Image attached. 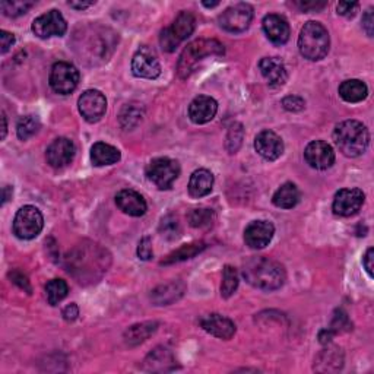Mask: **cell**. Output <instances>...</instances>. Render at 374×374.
<instances>
[{
    "label": "cell",
    "mask_w": 374,
    "mask_h": 374,
    "mask_svg": "<svg viewBox=\"0 0 374 374\" xmlns=\"http://www.w3.org/2000/svg\"><path fill=\"white\" fill-rule=\"evenodd\" d=\"M202 5L206 6V8H215V6L219 5V2H211V3H210V2H203Z\"/></svg>",
    "instance_id": "obj_55"
},
{
    "label": "cell",
    "mask_w": 374,
    "mask_h": 374,
    "mask_svg": "<svg viewBox=\"0 0 374 374\" xmlns=\"http://www.w3.org/2000/svg\"><path fill=\"white\" fill-rule=\"evenodd\" d=\"M149 182L160 190H169L180 176V164L171 158H155L146 167Z\"/></svg>",
    "instance_id": "obj_9"
},
{
    "label": "cell",
    "mask_w": 374,
    "mask_h": 374,
    "mask_svg": "<svg viewBox=\"0 0 374 374\" xmlns=\"http://www.w3.org/2000/svg\"><path fill=\"white\" fill-rule=\"evenodd\" d=\"M79 113L88 123H96L103 119L107 110V100L104 94L96 90H88L79 96Z\"/></svg>",
    "instance_id": "obj_13"
},
{
    "label": "cell",
    "mask_w": 374,
    "mask_h": 374,
    "mask_svg": "<svg viewBox=\"0 0 374 374\" xmlns=\"http://www.w3.org/2000/svg\"><path fill=\"white\" fill-rule=\"evenodd\" d=\"M339 95L341 99L346 103H362L363 100L367 99L368 95V88L363 80L359 79H348L343 80L339 85Z\"/></svg>",
    "instance_id": "obj_30"
},
{
    "label": "cell",
    "mask_w": 374,
    "mask_h": 374,
    "mask_svg": "<svg viewBox=\"0 0 374 374\" xmlns=\"http://www.w3.org/2000/svg\"><path fill=\"white\" fill-rule=\"evenodd\" d=\"M329 33L321 22L309 21L304 24L298 37V50L304 59L312 62L322 60L329 53Z\"/></svg>",
    "instance_id": "obj_5"
},
{
    "label": "cell",
    "mask_w": 374,
    "mask_h": 374,
    "mask_svg": "<svg viewBox=\"0 0 374 374\" xmlns=\"http://www.w3.org/2000/svg\"><path fill=\"white\" fill-rule=\"evenodd\" d=\"M224 46L216 40L201 38L190 43L180 56L177 65V74L182 79H187L193 72L196 71L198 65L205 59L211 56H223Z\"/></svg>",
    "instance_id": "obj_4"
},
{
    "label": "cell",
    "mask_w": 374,
    "mask_h": 374,
    "mask_svg": "<svg viewBox=\"0 0 374 374\" xmlns=\"http://www.w3.org/2000/svg\"><path fill=\"white\" fill-rule=\"evenodd\" d=\"M78 316H79V309L74 303L69 304V306L63 310V317H65V321H67V322H74Z\"/></svg>",
    "instance_id": "obj_50"
},
{
    "label": "cell",
    "mask_w": 374,
    "mask_h": 374,
    "mask_svg": "<svg viewBox=\"0 0 374 374\" xmlns=\"http://www.w3.org/2000/svg\"><path fill=\"white\" fill-rule=\"evenodd\" d=\"M263 31H265L266 37L276 46H282L289 40L291 30L288 21L276 13H269L263 18Z\"/></svg>",
    "instance_id": "obj_21"
},
{
    "label": "cell",
    "mask_w": 374,
    "mask_h": 374,
    "mask_svg": "<svg viewBox=\"0 0 374 374\" xmlns=\"http://www.w3.org/2000/svg\"><path fill=\"white\" fill-rule=\"evenodd\" d=\"M9 278H10V281L13 282V284H17L21 289H24V291H26V293H28V294H31V285H30V281H28V278H26V276L22 273V272H19V271H12L10 273H9Z\"/></svg>",
    "instance_id": "obj_44"
},
{
    "label": "cell",
    "mask_w": 374,
    "mask_h": 374,
    "mask_svg": "<svg viewBox=\"0 0 374 374\" xmlns=\"http://www.w3.org/2000/svg\"><path fill=\"white\" fill-rule=\"evenodd\" d=\"M187 187H189V195L192 198L201 199L203 196H207L214 187V174L206 169L196 170L190 176Z\"/></svg>",
    "instance_id": "obj_26"
},
{
    "label": "cell",
    "mask_w": 374,
    "mask_h": 374,
    "mask_svg": "<svg viewBox=\"0 0 374 374\" xmlns=\"http://www.w3.org/2000/svg\"><path fill=\"white\" fill-rule=\"evenodd\" d=\"M259 69H260L262 76L266 79L268 85L272 88L282 87L288 79L287 67L280 58L262 59L259 63Z\"/></svg>",
    "instance_id": "obj_22"
},
{
    "label": "cell",
    "mask_w": 374,
    "mask_h": 374,
    "mask_svg": "<svg viewBox=\"0 0 374 374\" xmlns=\"http://www.w3.org/2000/svg\"><path fill=\"white\" fill-rule=\"evenodd\" d=\"M253 19V8L247 3H237L227 8L219 17V25L228 33H243L250 26Z\"/></svg>",
    "instance_id": "obj_11"
},
{
    "label": "cell",
    "mask_w": 374,
    "mask_h": 374,
    "mask_svg": "<svg viewBox=\"0 0 374 374\" xmlns=\"http://www.w3.org/2000/svg\"><path fill=\"white\" fill-rule=\"evenodd\" d=\"M239 288V273L235 268L227 265L223 273V284H221V296L230 298Z\"/></svg>",
    "instance_id": "obj_38"
},
{
    "label": "cell",
    "mask_w": 374,
    "mask_h": 374,
    "mask_svg": "<svg viewBox=\"0 0 374 374\" xmlns=\"http://www.w3.org/2000/svg\"><path fill=\"white\" fill-rule=\"evenodd\" d=\"M2 123H3V126H2V139H5V137H6V130H8V123H6L5 113H2Z\"/></svg>",
    "instance_id": "obj_54"
},
{
    "label": "cell",
    "mask_w": 374,
    "mask_h": 374,
    "mask_svg": "<svg viewBox=\"0 0 374 374\" xmlns=\"http://www.w3.org/2000/svg\"><path fill=\"white\" fill-rule=\"evenodd\" d=\"M132 72L136 78L157 79L161 75V65L154 50L141 47L132 59Z\"/></svg>",
    "instance_id": "obj_12"
},
{
    "label": "cell",
    "mask_w": 374,
    "mask_h": 374,
    "mask_svg": "<svg viewBox=\"0 0 374 374\" xmlns=\"http://www.w3.org/2000/svg\"><path fill=\"white\" fill-rule=\"evenodd\" d=\"M44 227V218L40 210L33 205H25L13 219V232L21 240H33Z\"/></svg>",
    "instance_id": "obj_8"
},
{
    "label": "cell",
    "mask_w": 374,
    "mask_h": 374,
    "mask_svg": "<svg viewBox=\"0 0 374 374\" xmlns=\"http://www.w3.org/2000/svg\"><path fill=\"white\" fill-rule=\"evenodd\" d=\"M75 152L76 149L71 139H67V137H58V139H54L49 145L46 151V158L53 169H63L74 161Z\"/></svg>",
    "instance_id": "obj_17"
},
{
    "label": "cell",
    "mask_w": 374,
    "mask_h": 374,
    "mask_svg": "<svg viewBox=\"0 0 374 374\" xmlns=\"http://www.w3.org/2000/svg\"><path fill=\"white\" fill-rule=\"evenodd\" d=\"M255 149L263 160L275 161L284 154V142L275 132L263 130L256 136Z\"/></svg>",
    "instance_id": "obj_18"
},
{
    "label": "cell",
    "mask_w": 374,
    "mask_h": 374,
    "mask_svg": "<svg viewBox=\"0 0 374 374\" xmlns=\"http://www.w3.org/2000/svg\"><path fill=\"white\" fill-rule=\"evenodd\" d=\"M116 203L120 207V211L130 216H142L148 210L144 196L132 189L120 190L116 195Z\"/></svg>",
    "instance_id": "obj_24"
},
{
    "label": "cell",
    "mask_w": 374,
    "mask_h": 374,
    "mask_svg": "<svg viewBox=\"0 0 374 374\" xmlns=\"http://www.w3.org/2000/svg\"><path fill=\"white\" fill-rule=\"evenodd\" d=\"M142 117H144V110L142 107H139V104H128L123 108V112L120 114V123L123 128L132 129L137 123L142 121Z\"/></svg>",
    "instance_id": "obj_37"
},
{
    "label": "cell",
    "mask_w": 374,
    "mask_h": 374,
    "mask_svg": "<svg viewBox=\"0 0 374 374\" xmlns=\"http://www.w3.org/2000/svg\"><path fill=\"white\" fill-rule=\"evenodd\" d=\"M304 158L312 169L328 170L335 162V151L325 141H313L304 151Z\"/></svg>",
    "instance_id": "obj_16"
},
{
    "label": "cell",
    "mask_w": 374,
    "mask_h": 374,
    "mask_svg": "<svg viewBox=\"0 0 374 374\" xmlns=\"http://www.w3.org/2000/svg\"><path fill=\"white\" fill-rule=\"evenodd\" d=\"M33 31L40 38L62 37L67 31V24L62 13L53 9L33 22Z\"/></svg>",
    "instance_id": "obj_14"
},
{
    "label": "cell",
    "mask_w": 374,
    "mask_h": 374,
    "mask_svg": "<svg viewBox=\"0 0 374 374\" xmlns=\"http://www.w3.org/2000/svg\"><path fill=\"white\" fill-rule=\"evenodd\" d=\"M157 328H158L157 322H145L139 325H133L124 332V342L129 346L139 345L145 342L152 334H155Z\"/></svg>",
    "instance_id": "obj_32"
},
{
    "label": "cell",
    "mask_w": 374,
    "mask_h": 374,
    "mask_svg": "<svg viewBox=\"0 0 374 374\" xmlns=\"http://www.w3.org/2000/svg\"><path fill=\"white\" fill-rule=\"evenodd\" d=\"M15 44V35L8 33V31H0V51H2V54L8 53V50Z\"/></svg>",
    "instance_id": "obj_48"
},
{
    "label": "cell",
    "mask_w": 374,
    "mask_h": 374,
    "mask_svg": "<svg viewBox=\"0 0 374 374\" xmlns=\"http://www.w3.org/2000/svg\"><path fill=\"white\" fill-rule=\"evenodd\" d=\"M92 5H95V2H69V6L74 9H87Z\"/></svg>",
    "instance_id": "obj_53"
},
{
    "label": "cell",
    "mask_w": 374,
    "mask_h": 374,
    "mask_svg": "<svg viewBox=\"0 0 374 374\" xmlns=\"http://www.w3.org/2000/svg\"><path fill=\"white\" fill-rule=\"evenodd\" d=\"M334 141L343 155L355 158L367 151L370 133L362 121L345 120L335 128Z\"/></svg>",
    "instance_id": "obj_3"
},
{
    "label": "cell",
    "mask_w": 374,
    "mask_h": 374,
    "mask_svg": "<svg viewBox=\"0 0 374 374\" xmlns=\"http://www.w3.org/2000/svg\"><path fill=\"white\" fill-rule=\"evenodd\" d=\"M137 256L142 260H151L154 256V250H152V241L149 237H144L137 246Z\"/></svg>",
    "instance_id": "obj_45"
},
{
    "label": "cell",
    "mask_w": 374,
    "mask_h": 374,
    "mask_svg": "<svg viewBox=\"0 0 374 374\" xmlns=\"http://www.w3.org/2000/svg\"><path fill=\"white\" fill-rule=\"evenodd\" d=\"M373 259H374V248L370 247L363 257V265L367 273L370 275V278H373Z\"/></svg>",
    "instance_id": "obj_51"
},
{
    "label": "cell",
    "mask_w": 374,
    "mask_h": 374,
    "mask_svg": "<svg viewBox=\"0 0 374 374\" xmlns=\"http://www.w3.org/2000/svg\"><path fill=\"white\" fill-rule=\"evenodd\" d=\"M185 291L186 285L182 281H171L152 291L151 300L154 301L155 306H169V304L182 298Z\"/></svg>",
    "instance_id": "obj_25"
},
{
    "label": "cell",
    "mask_w": 374,
    "mask_h": 374,
    "mask_svg": "<svg viewBox=\"0 0 374 374\" xmlns=\"http://www.w3.org/2000/svg\"><path fill=\"white\" fill-rule=\"evenodd\" d=\"M282 107L285 110H288V112L297 113V112H301V110H304V107H306V103H304V100L301 99V96L288 95L282 100Z\"/></svg>",
    "instance_id": "obj_43"
},
{
    "label": "cell",
    "mask_w": 374,
    "mask_h": 374,
    "mask_svg": "<svg viewBox=\"0 0 374 374\" xmlns=\"http://www.w3.org/2000/svg\"><path fill=\"white\" fill-rule=\"evenodd\" d=\"M328 2L323 0H310V2H296V6L303 12H318L322 10Z\"/></svg>",
    "instance_id": "obj_47"
},
{
    "label": "cell",
    "mask_w": 374,
    "mask_h": 374,
    "mask_svg": "<svg viewBox=\"0 0 374 374\" xmlns=\"http://www.w3.org/2000/svg\"><path fill=\"white\" fill-rule=\"evenodd\" d=\"M187 219H189V224L193 228L203 230V228H210L214 226L216 215L212 210H207V207H198V210L190 211Z\"/></svg>",
    "instance_id": "obj_34"
},
{
    "label": "cell",
    "mask_w": 374,
    "mask_h": 374,
    "mask_svg": "<svg viewBox=\"0 0 374 374\" xmlns=\"http://www.w3.org/2000/svg\"><path fill=\"white\" fill-rule=\"evenodd\" d=\"M244 280L255 288L263 291H275L285 282V269L276 260L265 256L248 259L243 265Z\"/></svg>",
    "instance_id": "obj_2"
},
{
    "label": "cell",
    "mask_w": 374,
    "mask_h": 374,
    "mask_svg": "<svg viewBox=\"0 0 374 374\" xmlns=\"http://www.w3.org/2000/svg\"><path fill=\"white\" fill-rule=\"evenodd\" d=\"M366 195L362 189H341L334 199V212L339 216H352L362 210Z\"/></svg>",
    "instance_id": "obj_15"
},
{
    "label": "cell",
    "mask_w": 374,
    "mask_h": 374,
    "mask_svg": "<svg viewBox=\"0 0 374 374\" xmlns=\"http://www.w3.org/2000/svg\"><path fill=\"white\" fill-rule=\"evenodd\" d=\"M343 366V354L338 346H330V348L323 350L316 357L314 370L322 373L338 371Z\"/></svg>",
    "instance_id": "obj_27"
},
{
    "label": "cell",
    "mask_w": 374,
    "mask_h": 374,
    "mask_svg": "<svg viewBox=\"0 0 374 374\" xmlns=\"http://www.w3.org/2000/svg\"><path fill=\"white\" fill-rule=\"evenodd\" d=\"M79 71L78 69L67 63V62H58L54 63L50 72V87L54 92L60 95L72 94L78 84H79Z\"/></svg>",
    "instance_id": "obj_10"
},
{
    "label": "cell",
    "mask_w": 374,
    "mask_h": 374,
    "mask_svg": "<svg viewBox=\"0 0 374 374\" xmlns=\"http://www.w3.org/2000/svg\"><path fill=\"white\" fill-rule=\"evenodd\" d=\"M334 337H335V334L329 328L318 332V341H321V343H323V345H328L332 339H334Z\"/></svg>",
    "instance_id": "obj_52"
},
{
    "label": "cell",
    "mask_w": 374,
    "mask_h": 374,
    "mask_svg": "<svg viewBox=\"0 0 374 374\" xmlns=\"http://www.w3.org/2000/svg\"><path fill=\"white\" fill-rule=\"evenodd\" d=\"M275 234V227L269 221H253L244 230V241L252 248L266 247Z\"/></svg>",
    "instance_id": "obj_19"
},
{
    "label": "cell",
    "mask_w": 374,
    "mask_h": 374,
    "mask_svg": "<svg viewBox=\"0 0 374 374\" xmlns=\"http://www.w3.org/2000/svg\"><path fill=\"white\" fill-rule=\"evenodd\" d=\"M300 190L294 183H284L278 190L275 192L272 202L275 206L281 210H293V207L300 202Z\"/></svg>",
    "instance_id": "obj_31"
},
{
    "label": "cell",
    "mask_w": 374,
    "mask_h": 374,
    "mask_svg": "<svg viewBox=\"0 0 374 374\" xmlns=\"http://www.w3.org/2000/svg\"><path fill=\"white\" fill-rule=\"evenodd\" d=\"M201 326L207 334L219 339H231L235 334V325L231 318L223 314H207L201 318Z\"/></svg>",
    "instance_id": "obj_20"
},
{
    "label": "cell",
    "mask_w": 374,
    "mask_h": 374,
    "mask_svg": "<svg viewBox=\"0 0 374 374\" xmlns=\"http://www.w3.org/2000/svg\"><path fill=\"white\" fill-rule=\"evenodd\" d=\"M40 128H41V123H40V119L37 116H33V114L24 116L18 121L17 135L21 141H28L30 137H33L34 135L38 133Z\"/></svg>",
    "instance_id": "obj_35"
},
{
    "label": "cell",
    "mask_w": 374,
    "mask_h": 374,
    "mask_svg": "<svg viewBox=\"0 0 374 374\" xmlns=\"http://www.w3.org/2000/svg\"><path fill=\"white\" fill-rule=\"evenodd\" d=\"M373 26H374V19H373V9L370 8L363 17V28L366 30L368 37H373Z\"/></svg>",
    "instance_id": "obj_49"
},
{
    "label": "cell",
    "mask_w": 374,
    "mask_h": 374,
    "mask_svg": "<svg viewBox=\"0 0 374 374\" xmlns=\"http://www.w3.org/2000/svg\"><path fill=\"white\" fill-rule=\"evenodd\" d=\"M205 243H192V244H185L178 248V250L173 252L171 255H169L165 257L161 265H171V263H177V262H183L187 259L195 257L196 255H199L202 250H205Z\"/></svg>",
    "instance_id": "obj_33"
},
{
    "label": "cell",
    "mask_w": 374,
    "mask_h": 374,
    "mask_svg": "<svg viewBox=\"0 0 374 374\" xmlns=\"http://www.w3.org/2000/svg\"><path fill=\"white\" fill-rule=\"evenodd\" d=\"M145 370L146 371H170L176 368V359L167 348L158 346L145 358Z\"/></svg>",
    "instance_id": "obj_28"
},
{
    "label": "cell",
    "mask_w": 374,
    "mask_h": 374,
    "mask_svg": "<svg viewBox=\"0 0 374 374\" xmlns=\"http://www.w3.org/2000/svg\"><path fill=\"white\" fill-rule=\"evenodd\" d=\"M218 112V103L207 95H199L189 105V117L193 123L205 124L211 121Z\"/></svg>",
    "instance_id": "obj_23"
},
{
    "label": "cell",
    "mask_w": 374,
    "mask_h": 374,
    "mask_svg": "<svg viewBox=\"0 0 374 374\" xmlns=\"http://www.w3.org/2000/svg\"><path fill=\"white\" fill-rule=\"evenodd\" d=\"M121 158L120 151L105 142H96L91 148V161L95 167H104V165H112L119 162Z\"/></svg>",
    "instance_id": "obj_29"
},
{
    "label": "cell",
    "mask_w": 374,
    "mask_h": 374,
    "mask_svg": "<svg viewBox=\"0 0 374 374\" xmlns=\"http://www.w3.org/2000/svg\"><path fill=\"white\" fill-rule=\"evenodd\" d=\"M67 293L69 287L63 280H51L46 285V297L51 306H58L60 301L67 297Z\"/></svg>",
    "instance_id": "obj_36"
},
{
    "label": "cell",
    "mask_w": 374,
    "mask_h": 374,
    "mask_svg": "<svg viewBox=\"0 0 374 374\" xmlns=\"http://www.w3.org/2000/svg\"><path fill=\"white\" fill-rule=\"evenodd\" d=\"M82 33L85 38V47H82V53L88 54V58L94 62L99 59L107 62L116 46V34L99 26H87Z\"/></svg>",
    "instance_id": "obj_6"
},
{
    "label": "cell",
    "mask_w": 374,
    "mask_h": 374,
    "mask_svg": "<svg viewBox=\"0 0 374 374\" xmlns=\"http://www.w3.org/2000/svg\"><path fill=\"white\" fill-rule=\"evenodd\" d=\"M358 8H359V5L357 2H339L337 5L338 15H342L346 18H352L357 13Z\"/></svg>",
    "instance_id": "obj_46"
},
{
    "label": "cell",
    "mask_w": 374,
    "mask_h": 374,
    "mask_svg": "<svg viewBox=\"0 0 374 374\" xmlns=\"http://www.w3.org/2000/svg\"><path fill=\"white\" fill-rule=\"evenodd\" d=\"M329 329L334 332L335 335L338 334H343V332H348L352 329V325L350 322L348 318V314H346L343 310H337L334 317H332V322H330V326Z\"/></svg>",
    "instance_id": "obj_40"
},
{
    "label": "cell",
    "mask_w": 374,
    "mask_h": 374,
    "mask_svg": "<svg viewBox=\"0 0 374 374\" xmlns=\"http://www.w3.org/2000/svg\"><path fill=\"white\" fill-rule=\"evenodd\" d=\"M160 232L164 239L167 240H176L182 234V226H180V221L174 215H167L161 219L160 224Z\"/></svg>",
    "instance_id": "obj_39"
},
{
    "label": "cell",
    "mask_w": 374,
    "mask_h": 374,
    "mask_svg": "<svg viewBox=\"0 0 374 374\" xmlns=\"http://www.w3.org/2000/svg\"><path fill=\"white\" fill-rule=\"evenodd\" d=\"M241 141H243V128H241V124L237 123L230 129L228 136H227V148L230 151V154H235V152L239 151Z\"/></svg>",
    "instance_id": "obj_42"
},
{
    "label": "cell",
    "mask_w": 374,
    "mask_h": 374,
    "mask_svg": "<svg viewBox=\"0 0 374 374\" xmlns=\"http://www.w3.org/2000/svg\"><path fill=\"white\" fill-rule=\"evenodd\" d=\"M195 28H196L195 17L187 10L180 12L174 22L161 31L160 44L162 50L169 53L174 51L180 46V43H183L185 40H187L193 34Z\"/></svg>",
    "instance_id": "obj_7"
},
{
    "label": "cell",
    "mask_w": 374,
    "mask_h": 374,
    "mask_svg": "<svg viewBox=\"0 0 374 374\" xmlns=\"http://www.w3.org/2000/svg\"><path fill=\"white\" fill-rule=\"evenodd\" d=\"M33 6H34V2H2L0 3V9H2V12L6 17H10V18H17L19 15H24V13Z\"/></svg>",
    "instance_id": "obj_41"
},
{
    "label": "cell",
    "mask_w": 374,
    "mask_h": 374,
    "mask_svg": "<svg viewBox=\"0 0 374 374\" xmlns=\"http://www.w3.org/2000/svg\"><path fill=\"white\" fill-rule=\"evenodd\" d=\"M110 265V255L99 244H80L66 256L67 272L72 273L78 282H96Z\"/></svg>",
    "instance_id": "obj_1"
}]
</instances>
